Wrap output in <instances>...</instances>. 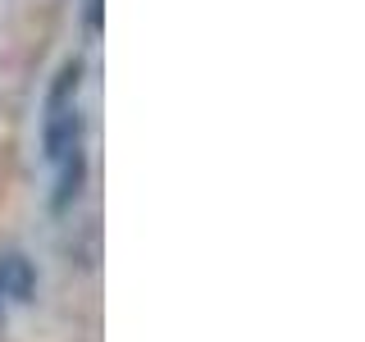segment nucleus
I'll use <instances>...</instances> for the list:
<instances>
[{
    "label": "nucleus",
    "mask_w": 365,
    "mask_h": 342,
    "mask_svg": "<svg viewBox=\"0 0 365 342\" xmlns=\"http://www.w3.org/2000/svg\"><path fill=\"white\" fill-rule=\"evenodd\" d=\"M83 151V114L78 110H55L51 119H46V155L51 160H64Z\"/></svg>",
    "instance_id": "obj_1"
},
{
    "label": "nucleus",
    "mask_w": 365,
    "mask_h": 342,
    "mask_svg": "<svg viewBox=\"0 0 365 342\" xmlns=\"http://www.w3.org/2000/svg\"><path fill=\"white\" fill-rule=\"evenodd\" d=\"M32 288H37V269H32V260H28V256H19V251L0 256V296L28 301Z\"/></svg>",
    "instance_id": "obj_2"
},
{
    "label": "nucleus",
    "mask_w": 365,
    "mask_h": 342,
    "mask_svg": "<svg viewBox=\"0 0 365 342\" xmlns=\"http://www.w3.org/2000/svg\"><path fill=\"white\" fill-rule=\"evenodd\" d=\"M78 87H83V60H68L60 68V78H55V87H51V114L55 110H73Z\"/></svg>",
    "instance_id": "obj_3"
},
{
    "label": "nucleus",
    "mask_w": 365,
    "mask_h": 342,
    "mask_svg": "<svg viewBox=\"0 0 365 342\" xmlns=\"http://www.w3.org/2000/svg\"><path fill=\"white\" fill-rule=\"evenodd\" d=\"M83 178H87V160H83V151H78V155H68V160H64L60 192L51 197V205H55V210H68V201H73L78 192H83Z\"/></svg>",
    "instance_id": "obj_4"
}]
</instances>
